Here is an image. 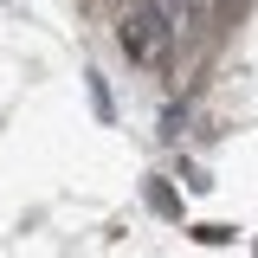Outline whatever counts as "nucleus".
I'll use <instances>...</instances> for the list:
<instances>
[{
	"instance_id": "nucleus-1",
	"label": "nucleus",
	"mask_w": 258,
	"mask_h": 258,
	"mask_svg": "<svg viewBox=\"0 0 258 258\" xmlns=\"http://www.w3.org/2000/svg\"><path fill=\"white\" fill-rule=\"evenodd\" d=\"M168 39H174V20H168L161 0H136L123 13V52L136 64H161L168 58Z\"/></svg>"
},
{
	"instance_id": "nucleus-2",
	"label": "nucleus",
	"mask_w": 258,
	"mask_h": 258,
	"mask_svg": "<svg viewBox=\"0 0 258 258\" xmlns=\"http://www.w3.org/2000/svg\"><path fill=\"white\" fill-rule=\"evenodd\" d=\"M149 207H155L161 220H181V200H174V194L161 187V181H149Z\"/></svg>"
},
{
	"instance_id": "nucleus-3",
	"label": "nucleus",
	"mask_w": 258,
	"mask_h": 258,
	"mask_svg": "<svg viewBox=\"0 0 258 258\" xmlns=\"http://www.w3.org/2000/svg\"><path fill=\"white\" fill-rule=\"evenodd\" d=\"M194 239H200V245H226V239H232V226H194Z\"/></svg>"
}]
</instances>
